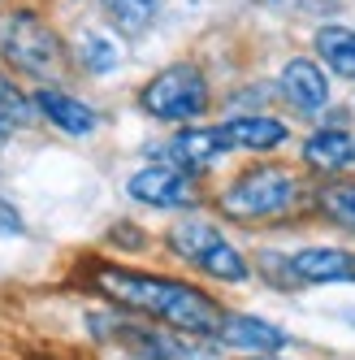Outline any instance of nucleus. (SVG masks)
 <instances>
[{
    "instance_id": "nucleus-15",
    "label": "nucleus",
    "mask_w": 355,
    "mask_h": 360,
    "mask_svg": "<svg viewBox=\"0 0 355 360\" xmlns=\"http://www.w3.org/2000/svg\"><path fill=\"white\" fill-rule=\"evenodd\" d=\"M316 57L338 74V79H355V31L342 27V22H329V27L316 31Z\"/></svg>"
},
{
    "instance_id": "nucleus-6",
    "label": "nucleus",
    "mask_w": 355,
    "mask_h": 360,
    "mask_svg": "<svg viewBox=\"0 0 355 360\" xmlns=\"http://www.w3.org/2000/svg\"><path fill=\"white\" fill-rule=\"evenodd\" d=\"M0 57L9 61V70L27 74V79H57L65 65V48L57 31L31 9H18L0 22Z\"/></svg>"
},
{
    "instance_id": "nucleus-11",
    "label": "nucleus",
    "mask_w": 355,
    "mask_h": 360,
    "mask_svg": "<svg viewBox=\"0 0 355 360\" xmlns=\"http://www.w3.org/2000/svg\"><path fill=\"white\" fill-rule=\"evenodd\" d=\"M277 91H282V100L303 113V117H312L329 105V79H325V70L308 57H290L282 65V74H277Z\"/></svg>"
},
{
    "instance_id": "nucleus-3",
    "label": "nucleus",
    "mask_w": 355,
    "mask_h": 360,
    "mask_svg": "<svg viewBox=\"0 0 355 360\" xmlns=\"http://www.w3.org/2000/svg\"><path fill=\"white\" fill-rule=\"evenodd\" d=\"M256 269L282 291L299 287H355V252L351 248H299V252H260Z\"/></svg>"
},
{
    "instance_id": "nucleus-14",
    "label": "nucleus",
    "mask_w": 355,
    "mask_h": 360,
    "mask_svg": "<svg viewBox=\"0 0 355 360\" xmlns=\"http://www.w3.org/2000/svg\"><path fill=\"white\" fill-rule=\"evenodd\" d=\"M303 161L312 169H321V174H338V169L355 165V135L334 131V126H329V131H316V135L303 139Z\"/></svg>"
},
{
    "instance_id": "nucleus-18",
    "label": "nucleus",
    "mask_w": 355,
    "mask_h": 360,
    "mask_svg": "<svg viewBox=\"0 0 355 360\" xmlns=\"http://www.w3.org/2000/svg\"><path fill=\"white\" fill-rule=\"evenodd\" d=\"M316 200H321V213L329 221L355 235V183H329V187H321Z\"/></svg>"
},
{
    "instance_id": "nucleus-7",
    "label": "nucleus",
    "mask_w": 355,
    "mask_h": 360,
    "mask_svg": "<svg viewBox=\"0 0 355 360\" xmlns=\"http://www.w3.org/2000/svg\"><path fill=\"white\" fill-rule=\"evenodd\" d=\"M208 79L204 70L191 65V61H173L161 74H152L139 91V105L143 113L161 117V122H195L199 113L208 109Z\"/></svg>"
},
{
    "instance_id": "nucleus-16",
    "label": "nucleus",
    "mask_w": 355,
    "mask_h": 360,
    "mask_svg": "<svg viewBox=\"0 0 355 360\" xmlns=\"http://www.w3.org/2000/svg\"><path fill=\"white\" fill-rule=\"evenodd\" d=\"M100 9L121 35H143L156 22V0H100Z\"/></svg>"
},
{
    "instance_id": "nucleus-17",
    "label": "nucleus",
    "mask_w": 355,
    "mask_h": 360,
    "mask_svg": "<svg viewBox=\"0 0 355 360\" xmlns=\"http://www.w3.org/2000/svg\"><path fill=\"white\" fill-rule=\"evenodd\" d=\"M74 53H79V65H83L87 74H113L117 61H121V48H117L105 31H83Z\"/></svg>"
},
{
    "instance_id": "nucleus-4",
    "label": "nucleus",
    "mask_w": 355,
    "mask_h": 360,
    "mask_svg": "<svg viewBox=\"0 0 355 360\" xmlns=\"http://www.w3.org/2000/svg\"><path fill=\"white\" fill-rule=\"evenodd\" d=\"M87 326H91L95 339L117 343L126 356H135V360H208V352H204L199 339H187V334L165 330L156 321L130 317V313H121V308L87 317Z\"/></svg>"
},
{
    "instance_id": "nucleus-2",
    "label": "nucleus",
    "mask_w": 355,
    "mask_h": 360,
    "mask_svg": "<svg viewBox=\"0 0 355 360\" xmlns=\"http://www.w3.org/2000/svg\"><path fill=\"white\" fill-rule=\"evenodd\" d=\"M303 187L286 165H251L221 187L217 204L230 221H273L299 204Z\"/></svg>"
},
{
    "instance_id": "nucleus-13",
    "label": "nucleus",
    "mask_w": 355,
    "mask_h": 360,
    "mask_svg": "<svg viewBox=\"0 0 355 360\" xmlns=\"http://www.w3.org/2000/svg\"><path fill=\"white\" fill-rule=\"evenodd\" d=\"M225 139H230L234 148H247V152H273V148H282L290 139L286 131V122L282 117H269V113H239L221 126Z\"/></svg>"
},
{
    "instance_id": "nucleus-20",
    "label": "nucleus",
    "mask_w": 355,
    "mask_h": 360,
    "mask_svg": "<svg viewBox=\"0 0 355 360\" xmlns=\"http://www.w3.org/2000/svg\"><path fill=\"white\" fill-rule=\"evenodd\" d=\"M9 235H22V213L9 200H0V239H9Z\"/></svg>"
},
{
    "instance_id": "nucleus-8",
    "label": "nucleus",
    "mask_w": 355,
    "mask_h": 360,
    "mask_svg": "<svg viewBox=\"0 0 355 360\" xmlns=\"http://www.w3.org/2000/svg\"><path fill=\"white\" fill-rule=\"evenodd\" d=\"M126 191H130V200L147 204V209H195L199 204V187L195 178L173 169V165H143L130 174V183H126Z\"/></svg>"
},
{
    "instance_id": "nucleus-21",
    "label": "nucleus",
    "mask_w": 355,
    "mask_h": 360,
    "mask_svg": "<svg viewBox=\"0 0 355 360\" xmlns=\"http://www.w3.org/2000/svg\"><path fill=\"white\" fill-rule=\"evenodd\" d=\"M251 360H286V356H251Z\"/></svg>"
},
{
    "instance_id": "nucleus-9",
    "label": "nucleus",
    "mask_w": 355,
    "mask_h": 360,
    "mask_svg": "<svg viewBox=\"0 0 355 360\" xmlns=\"http://www.w3.org/2000/svg\"><path fill=\"white\" fill-rule=\"evenodd\" d=\"M217 347L239 352V356H282L290 347V334L282 326H273L256 313H225L221 330H217Z\"/></svg>"
},
{
    "instance_id": "nucleus-12",
    "label": "nucleus",
    "mask_w": 355,
    "mask_h": 360,
    "mask_svg": "<svg viewBox=\"0 0 355 360\" xmlns=\"http://www.w3.org/2000/svg\"><path fill=\"white\" fill-rule=\"evenodd\" d=\"M35 109H39L48 122H53L57 131H65V135H74V139L91 135L95 126H100L95 109H91V105H83L79 96L61 91V87H39V91H35Z\"/></svg>"
},
{
    "instance_id": "nucleus-1",
    "label": "nucleus",
    "mask_w": 355,
    "mask_h": 360,
    "mask_svg": "<svg viewBox=\"0 0 355 360\" xmlns=\"http://www.w3.org/2000/svg\"><path fill=\"white\" fill-rule=\"evenodd\" d=\"M87 282H91L95 295H105L121 313L156 321V326L178 330V334L199 339V343H217V330L225 321V308L217 304V295L195 287L187 278L130 269V265H91Z\"/></svg>"
},
{
    "instance_id": "nucleus-19",
    "label": "nucleus",
    "mask_w": 355,
    "mask_h": 360,
    "mask_svg": "<svg viewBox=\"0 0 355 360\" xmlns=\"http://www.w3.org/2000/svg\"><path fill=\"white\" fill-rule=\"evenodd\" d=\"M31 122V105H27V96H22L5 74H0V143H5L13 131H22V126Z\"/></svg>"
},
{
    "instance_id": "nucleus-5",
    "label": "nucleus",
    "mask_w": 355,
    "mask_h": 360,
    "mask_svg": "<svg viewBox=\"0 0 355 360\" xmlns=\"http://www.w3.org/2000/svg\"><path fill=\"white\" fill-rule=\"evenodd\" d=\"M165 248L178 256V261H187L191 269L208 274L217 282H230V287H243L251 278V261L221 235V226L204 221V217H182L165 230Z\"/></svg>"
},
{
    "instance_id": "nucleus-10",
    "label": "nucleus",
    "mask_w": 355,
    "mask_h": 360,
    "mask_svg": "<svg viewBox=\"0 0 355 360\" xmlns=\"http://www.w3.org/2000/svg\"><path fill=\"white\" fill-rule=\"evenodd\" d=\"M230 148H234V143L225 139L221 126H187V131H178V135L169 139L165 157H169L173 169H182V174L195 178V174L213 169V161H221Z\"/></svg>"
}]
</instances>
